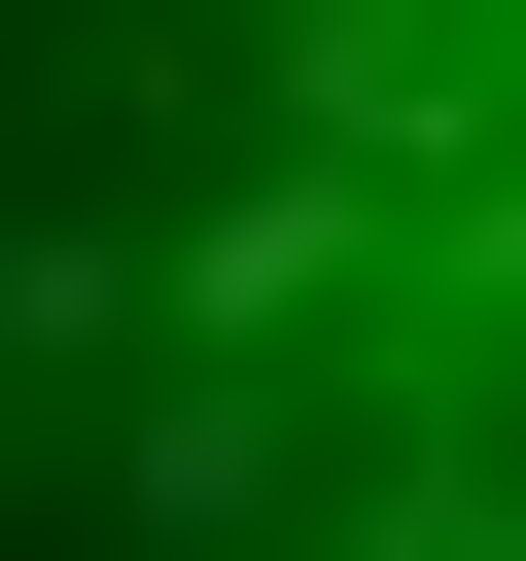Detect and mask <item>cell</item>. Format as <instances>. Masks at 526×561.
<instances>
[{
	"label": "cell",
	"mask_w": 526,
	"mask_h": 561,
	"mask_svg": "<svg viewBox=\"0 0 526 561\" xmlns=\"http://www.w3.org/2000/svg\"><path fill=\"white\" fill-rule=\"evenodd\" d=\"M140 526L175 561H526V0H175Z\"/></svg>",
	"instance_id": "obj_1"
}]
</instances>
